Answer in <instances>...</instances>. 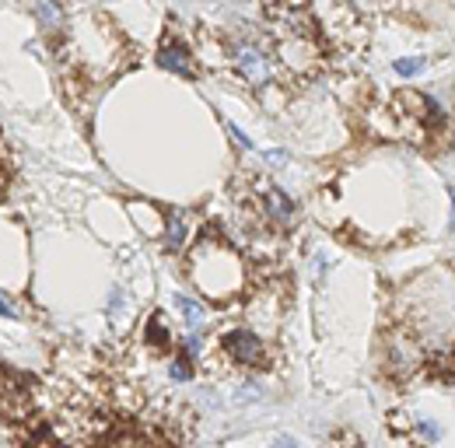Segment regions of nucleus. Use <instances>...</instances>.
<instances>
[{"instance_id": "nucleus-20", "label": "nucleus", "mask_w": 455, "mask_h": 448, "mask_svg": "<svg viewBox=\"0 0 455 448\" xmlns=\"http://www.w3.org/2000/svg\"><path fill=\"white\" fill-rule=\"evenodd\" d=\"M336 4H351V0H336Z\"/></svg>"}, {"instance_id": "nucleus-17", "label": "nucleus", "mask_w": 455, "mask_h": 448, "mask_svg": "<svg viewBox=\"0 0 455 448\" xmlns=\"http://www.w3.org/2000/svg\"><path fill=\"white\" fill-rule=\"evenodd\" d=\"M273 448H295V438H288V434H280V438H273Z\"/></svg>"}, {"instance_id": "nucleus-5", "label": "nucleus", "mask_w": 455, "mask_h": 448, "mask_svg": "<svg viewBox=\"0 0 455 448\" xmlns=\"http://www.w3.org/2000/svg\"><path fill=\"white\" fill-rule=\"evenodd\" d=\"M158 67L161 71H172L179 77H196V60H193V53L189 46L176 42V39H165L161 49H158Z\"/></svg>"}, {"instance_id": "nucleus-9", "label": "nucleus", "mask_w": 455, "mask_h": 448, "mask_svg": "<svg viewBox=\"0 0 455 448\" xmlns=\"http://www.w3.org/2000/svg\"><path fill=\"white\" fill-rule=\"evenodd\" d=\"M147 344L154 347V351H168L172 347V329H168V322L161 319V312H154L151 319H147Z\"/></svg>"}, {"instance_id": "nucleus-3", "label": "nucleus", "mask_w": 455, "mask_h": 448, "mask_svg": "<svg viewBox=\"0 0 455 448\" xmlns=\"http://www.w3.org/2000/svg\"><path fill=\"white\" fill-rule=\"evenodd\" d=\"M221 351L235 364H245V368H266V361H270L266 357V344L249 329H232L221 340Z\"/></svg>"}, {"instance_id": "nucleus-2", "label": "nucleus", "mask_w": 455, "mask_h": 448, "mask_svg": "<svg viewBox=\"0 0 455 448\" xmlns=\"http://www.w3.org/2000/svg\"><path fill=\"white\" fill-rule=\"evenodd\" d=\"M232 64L242 74V81L252 88H266L273 81V71H277L273 53L256 39H235L232 42Z\"/></svg>"}, {"instance_id": "nucleus-4", "label": "nucleus", "mask_w": 455, "mask_h": 448, "mask_svg": "<svg viewBox=\"0 0 455 448\" xmlns=\"http://www.w3.org/2000/svg\"><path fill=\"white\" fill-rule=\"evenodd\" d=\"M420 364V347L414 336H403V333H392L385 340V368L396 371V375H410L414 368Z\"/></svg>"}, {"instance_id": "nucleus-6", "label": "nucleus", "mask_w": 455, "mask_h": 448, "mask_svg": "<svg viewBox=\"0 0 455 448\" xmlns=\"http://www.w3.org/2000/svg\"><path fill=\"white\" fill-rule=\"evenodd\" d=\"M263 210H266V217H270L273 224H280V228H295V221H298L295 200L284 193V189H277V186H266V189H263Z\"/></svg>"}, {"instance_id": "nucleus-19", "label": "nucleus", "mask_w": 455, "mask_h": 448, "mask_svg": "<svg viewBox=\"0 0 455 448\" xmlns=\"http://www.w3.org/2000/svg\"><path fill=\"white\" fill-rule=\"evenodd\" d=\"M448 196H452V217H448V221H452V224H448V228H452V232H455V189H448Z\"/></svg>"}, {"instance_id": "nucleus-1", "label": "nucleus", "mask_w": 455, "mask_h": 448, "mask_svg": "<svg viewBox=\"0 0 455 448\" xmlns=\"http://www.w3.org/2000/svg\"><path fill=\"white\" fill-rule=\"evenodd\" d=\"M193 280H196V288L214 298V301H228V298H235L242 291V280H245V266L239 259L235 249H228L214 239L200 242L193 249Z\"/></svg>"}, {"instance_id": "nucleus-13", "label": "nucleus", "mask_w": 455, "mask_h": 448, "mask_svg": "<svg viewBox=\"0 0 455 448\" xmlns=\"http://www.w3.org/2000/svg\"><path fill=\"white\" fill-rule=\"evenodd\" d=\"M168 375H172L176 382H189V375H193V357H189V354L176 357L172 364H168Z\"/></svg>"}, {"instance_id": "nucleus-12", "label": "nucleus", "mask_w": 455, "mask_h": 448, "mask_svg": "<svg viewBox=\"0 0 455 448\" xmlns=\"http://www.w3.org/2000/svg\"><path fill=\"white\" fill-rule=\"evenodd\" d=\"M424 64H427L424 56H403V60H396V64H392V71L400 74V77H414V74L424 71Z\"/></svg>"}, {"instance_id": "nucleus-16", "label": "nucleus", "mask_w": 455, "mask_h": 448, "mask_svg": "<svg viewBox=\"0 0 455 448\" xmlns=\"http://www.w3.org/2000/svg\"><path fill=\"white\" fill-rule=\"evenodd\" d=\"M266 161L270 165H284V161H288V154H284V151H266Z\"/></svg>"}, {"instance_id": "nucleus-11", "label": "nucleus", "mask_w": 455, "mask_h": 448, "mask_svg": "<svg viewBox=\"0 0 455 448\" xmlns=\"http://www.w3.org/2000/svg\"><path fill=\"white\" fill-rule=\"evenodd\" d=\"M176 305H179V312H183V319L196 329L200 322H203V308L193 301V298H186V295H176Z\"/></svg>"}, {"instance_id": "nucleus-10", "label": "nucleus", "mask_w": 455, "mask_h": 448, "mask_svg": "<svg viewBox=\"0 0 455 448\" xmlns=\"http://www.w3.org/2000/svg\"><path fill=\"white\" fill-rule=\"evenodd\" d=\"M130 214H137L144 224H140V228L144 232H158V224H161V228H165V221H161V214H154L147 203H130Z\"/></svg>"}, {"instance_id": "nucleus-8", "label": "nucleus", "mask_w": 455, "mask_h": 448, "mask_svg": "<svg viewBox=\"0 0 455 448\" xmlns=\"http://www.w3.org/2000/svg\"><path fill=\"white\" fill-rule=\"evenodd\" d=\"M35 15H39V25H42L49 35H60L64 25H67V18H64V11H60L56 0H35Z\"/></svg>"}, {"instance_id": "nucleus-7", "label": "nucleus", "mask_w": 455, "mask_h": 448, "mask_svg": "<svg viewBox=\"0 0 455 448\" xmlns=\"http://www.w3.org/2000/svg\"><path fill=\"white\" fill-rule=\"evenodd\" d=\"M189 235H193V217L186 214V210H172L165 217V228H161V242H165V249H183V245H189Z\"/></svg>"}, {"instance_id": "nucleus-14", "label": "nucleus", "mask_w": 455, "mask_h": 448, "mask_svg": "<svg viewBox=\"0 0 455 448\" xmlns=\"http://www.w3.org/2000/svg\"><path fill=\"white\" fill-rule=\"evenodd\" d=\"M228 133H232V140H235L239 147H245V151L252 147V140H249V133H242V130H239L235 123H228Z\"/></svg>"}, {"instance_id": "nucleus-18", "label": "nucleus", "mask_w": 455, "mask_h": 448, "mask_svg": "<svg viewBox=\"0 0 455 448\" xmlns=\"http://www.w3.org/2000/svg\"><path fill=\"white\" fill-rule=\"evenodd\" d=\"M0 315H4V319H15V315H18V312H15V308L4 301V295H0Z\"/></svg>"}, {"instance_id": "nucleus-15", "label": "nucleus", "mask_w": 455, "mask_h": 448, "mask_svg": "<svg viewBox=\"0 0 455 448\" xmlns=\"http://www.w3.org/2000/svg\"><path fill=\"white\" fill-rule=\"evenodd\" d=\"M186 354H189V357H196V354H200V336H196V333H189V336H186Z\"/></svg>"}]
</instances>
